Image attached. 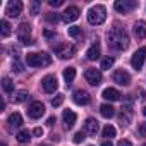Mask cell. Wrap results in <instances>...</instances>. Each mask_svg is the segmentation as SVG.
Segmentation results:
<instances>
[{"instance_id": "8992f818", "label": "cell", "mask_w": 146, "mask_h": 146, "mask_svg": "<svg viewBox=\"0 0 146 146\" xmlns=\"http://www.w3.org/2000/svg\"><path fill=\"white\" fill-rule=\"evenodd\" d=\"M144 58H146V46H141V48H137V50L134 52V55H132V58H131V65H132L136 70H139V69L143 67V64H144Z\"/></svg>"}, {"instance_id": "f35d334b", "label": "cell", "mask_w": 146, "mask_h": 146, "mask_svg": "<svg viewBox=\"0 0 146 146\" xmlns=\"http://www.w3.org/2000/svg\"><path fill=\"white\" fill-rule=\"evenodd\" d=\"M33 134H35V136H43V129H41V127H36V129L33 131Z\"/></svg>"}, {"instance_id": "30bf717a", "label": "cell", "mask_w": 146, "mask_h": 146, "mask_svg": "<svg viewBox=\"0 0 146 146\" xmlns=\"http://www.w3.org/2000/svg\"><path fill=\"white\" fill-rule=\"evenodd\" d=\"M21 12H23V2H19V0H11V2L7 4L5 14L9 17H17Z\"/></svg>"}, {"instance_id": "836d02e7", "label": "cell", "mask_w": 146, "mask_h": 146, "mask_svg": "<svg viewBox=\"0 0 146 146\" xmlns=\"http://www.w3.org/2000/svg\"><path fill=\"white\" fill-rule=\"evenodd\" d=\"M83 139H84V132H76V134H74V143L79 144Z\"/></svg>"}, {"instance_id": "f6af8a7d", "label": "cell", "mask_w": 146, "mask_h": 146, "mask_svg": "<svg viewBox=\"0 0 146 146\" xmlns=\"http://www.w3.org/2000/svg\"><path fill=\"white\" fill-rule=\"evenodd\" d=\"M2 146H5V144H2Z\"/></svg>"}, {"instance_id": "8d00e7d4", "label": "cell", "mask_w": 146, "mask_h": 146, "mask_svg": "<svg viewBox=\"0 0 146 146\" xmlns=\"http://www.w3.org/2000/svg\"><path fill=\"white\" fill-rule=\"evenodd\" d=\"M139 134H141L143 137H146V122L141 124V127H139Z\"/></svg>"}, {"instance_id": "52a82bcc", "label": "cell", "mask_w": 146, "mask_h": 146, "mask_svg": "<svg viewBox=\"0 0 146 146\" xmlns=\"http://www.w3.org/2000/svg\"><path fill=\"white\" fill-rule=\"evenodd\" d=\"M115 11L117 12H122V14H127L129 11H132L134 7H137V2L136 0H117L113 4Z\"/></svg>"}, {"instance_id": "277c9868", "label": "cell", "mask_w": 146, "mask_h": 146, "mask_svg": "<svg viewBox=\"0 0 146 146\" xmlns=\"http://www.w3.org/2000/svg\"><path fill=\"white\" fill-rule=\"evenodd\" d=\"M17 40L23 45H33V38H31V26L28 23H21L17 28Z\"/></svg>"}, {"instance_id": "ee69618b", "label": "cell", "mask_w": 146, "mask_h": 146, "mask_svg": "<svg viewBox=\"0 0 146 146\" xmlns=\"http://www.w3.org/2000/svg\"><path fill=\"white\" fill-rule=\"evenodd\" d=\"M143 146H146V143H144V144H143Z\"/></svg>"}, {"instance_id": "cb8c5ba5", "label": "cell", "mask_w": 146, "mask_h": 146, "mask_svg": "<svg viewBox=\"0 0 146 146\" xmlns=\"http://www.w3.org/2000/svg\"><path fill=\"white\" fill-rule=\"evenodd\" d=\"M9 124H11L12 127H21V125H23V117H21V113H17V112L11 113V115H9Z\"/></svg>"}, {"instance_id": "d590c367", "label": "cell", "mask_w": 146, "mask_h": 146, "mask_svg": "<svg viewBox=\"0 0 146 146\" xmlns=\"http://www.w3.org/2000/svg\"><path fill=\"white\" fill-rule=\"evenodd\" d=\"M12 67H14V69H12V70H16V72H21V70H23V65H21V64H19V62H17V60H16V62H14V65H12Z\"/></svg>"}, {"instance_id": "44dd1931", "label": "cell", "mask_w": 146, "mask_h": 146, "mask_svg": "<svg viewBox=\"0 0 146 146\" xmlns=\"http://www.w3.org/2000/svg\"><path fill=\"white\" fill-rule=\"evenodd\" d=\"M86 57H88L90 60H96V58L100 57V45H98V43L91 45V46L88 48V52H86Z\"/></svg>"}, {"instance_id": "d6a6232c", "label": "cell", "mask_w": 146, "mask_h": 146, "mask_svg": "<svg viewBox=\"0 0 146 146\" xmlns=\"http://www.w3.org/2000/svg\"><path fill=\"white\" fill-rule=\"evenodd\" d=\"M38 11H40V2H33V4H31V14L36 16Z\"/></svg>"}, {"instance_id": "d6986e66", "label": "cell", "mask_w": 146, "mask_h": 146, "mask_svg": "<svg viewBox=\"0 0 146 146\" xmlns=\"http://www.w3.org/2000/svg\"><path fill=\"white\" fill-rule=\"evenodd\" d=\"M119 122H120V125H129V122H131V108L129 107H122V113L119 115Z\"/></svg>"}, {"instance_id": "9c48e42d", "label": "cell", "mask_w": 146, "mask_h": 146, "mask_svg": "<svg viewBox=\"0 0 146 146\" xmlns=\"http://www.w3.org/2000/svg\"><path fill=\"white\" fill-rule=\"evenodd\" d=\"M112 79H113V83H117L119 86H127V84H131V76L127 74L125 70H122V69H119V70L113 72V74H112Z\"/></svg>"}, {"instance_id": "e0dca14e", "label": "cell", "mask_w": 146, "mask_h": 146, "mask_svg": "<svg viewBox=\"0 0 146 146\" xmlns=\"http://www.w3.org/2000/svg\"><path fill=\"white\" fill-rule=\"evenodd\" d=\"M102 96H103L105 100H108V102H119L122 95H120L117 90H113V88H107V90H103Z\"/></svg>"}, {"instance_id": "484cf974", "label": "cell", "mask_w": 146, "mask_h": 146, "mask_svg": "<svg viewBox=\"0 0 146 146\" xmlns=\"http://www.w3.org/2000/svg\"><path fill=\"white\" fill-rule=\"evenodd\" d=\"M2 88H4L5 93H9V95L12 93V95H14V83H12L9 78H4V79H2Z\"/></svg>"}, {"instance_id": "7402d4cb", "label": "cell", "mask_w": 146, "mask_h": 146, "mask_svg": "<svg viewBox=\"0 0 146 146\" xmlns=\"http://www.w3.org/2000/svg\"><path fill=\"white\" fill-rule=\"evenodd\" d=\"M100 113H102L105 119H110V117H113V115H115V108H113L112 105L105 103V105H102V107H100Z\"/></svg>"}, {"instance_id": "5b68a950", "label": "cell", "mask_w": 146, "mask_h": 146, "mask_svg": "<svg viewBox=\"0 0 146 146\" xmlns=\"http://www.w3.org/2000/svg\"><path fill=\"white\" fill-rule=\"evenodd\" d=\"M55 53L60 57V58H70L76 55V46L74 45H65V43H60L55 46Z\"/></svg>"}, {"instance_id": "2e32d148", "label": "cell", "mask_w": 146, "mask_h": 146, "mask_svg": "<svg viewBox=\"0 0 146 146\" xmlns=\"http://www.w3.org/2000/svg\"><path fill=\"white\" fill-rule=\"evenodd\" d=\"M132 31H134V36H136L137 40L146 38V21H137V23H134Z\"/></svg>"}, {"instance_id": "3957f363", "label": "cell", "mask_w": 146, "mask_h": 146, "mask_svg": "<svg viewBox=\"0 0 146 146\" xmlns=\"http://www.w3.org/2000/svg\"><path fill=\"white\" fill-rule=\"evenodd\" d=\"M107 19V9L103 5H95L88 11V23L93 24V26H98V24H103Z\"/></svg>"}, {"instance_id": "6da1fadb", "label": "cell", "mask_w": 146, "mask_h": 146, "mask_svg": "<svg viewBox=\"0 0 146 146\" xmlns=\"http://www.w3.org/2000/svg\"><path fill=\"white\" fill-rule=\"evenodd\" d=\"M108 46H112L113 50H125L129 46V35L125 33V29L115 26L110 33H108Z\"/></svg>"}, {"instance_id": "5bb4252c", "label": "cell", "mask_w": 146, "mask_h": 146, "mask_svg": "<svg viewBox=\"0 0 146 146\" xmlns=\"http://www.w3.org/2000/svg\"><path fill=\"white\" fill-rule=\"evenodd\" d=\"M72 100H74V103L76 105H88L90 103V95H88V91H84V90H78V91H74V95H72Z\"/></svg>"}, {"instance_id": "bcb514c9", "label": "cell", "mask_w": 146, "mask_h": 146, "mask_svg": "<svg viewBox=\"0 0 146 146\" xmlns=\"http://www.w3.org/2000/svg\"><path fill=\"white\" fill-rule=\"evenodd\" d=\"M41 146H45V144H41Z\"/></svg>"}, {"instance_id": "4fadbf2b", "label": "cell", "mask_w": 146, "mask_h": 146, "mask_svg": "<svg viewBox=\"0 0 146 146\" xmlns=\"http://www.w3.org/2000/svg\"><path fill=\"white\" fill-rule=\"evenodd\" d=\"M79 9L76 7V5H69L65 11H64V14H62V19L65 21V23H72V21H76L78 17H79Z\"/></svg>"}, {"instance_id": "74e56055", "label": "cell", "mask_w": 146, "mask_h": 146, "mask_svg": "<svg viewBox=\"0 0 146 146\" xmlns=\"http://www.w3.org/2000/svg\"><path fill=\"white\" fill-rule=\"evenodd\" d=\"M117 146H132V144H131V141L122 139V141H119V144H117Z\"/></svg>"}, {"instance_id": "9a60e30c", "label": "cell", "mask_w": 146, "mask_h": 146, "mask_svg": "<svg viewBox=\"0 0 146 146\" xmlns=\"http://www.w3.org/2000/svg\"><path fill=\"white\" fill-rule=\"evenodd\" d=\"M98 129H100V124L96 119H88L84 122V132L90 134V136H96L98 134Z\"/></svg>"}, {"instance_id": "ba28073f", "label": "cell", "mask_w": 146, "mask_h": 146, "mask_svg": "<svg viewBox=\"0 0 146 146\" xmlns=\"http://www.w3.org/2000/svg\"><path fill=\"white\" fill-rule=\"evenodd\" d=\"M84 78H86V81H88L91 86H98V84L102 83V72H100L98 69H86Z\"/></svg>"}, {"instance_id": "8fae6325", "label": "cell", "mask_w": 146, "mask_h": 146, "mask_svg": "<svg viewBox=\"0 0 146 146\" xmlns=\"http://www.w3.org/2000/svg\"><path fill=\"white\" fill-rule=\"evenodd\" d=\"M43 113H45V105L41 102H33L28 108V115L31 119H40Z\"/></svg>"}, {"instance_id": "ac0fdd59", "label": "cell", "mask_w": 146, "mask_h": 146, "mask_svg": "<svg viewBox=\"0 0 146 146\" xmlns=\"http://www.w3.org/2000/svg\"><path fill=\"white\" fill-rule=\"evenodd\" d=\"M62 119H64V124H65V127H72V125H74L76 124V113L74 112H72V110H64V113H62Z\"/></svg>"}, {"instance_id": "e575fe53", "label": "cell", "mask_w": 146, "mask_h": 146, "mask_svg": "<svg viewBox=\"0 0 146 146\" xmlns=\"http://www.w3.org/2000/svg\"><path fill=\"white\" fill-rule=\"evenodd\" d=\"M52 7H60V5H64V0H50L48 2Z\"/></svg>"}, {"instance_id": "7c38bea8", "label": "cell", "mask_w": 146, "mask_h": 146, "mask_svg": "<svg viewBox=\"0 0 146 146\" xmlns=\"http://www.w3.org/2000/svg\"><path fill=\"white\" fill-rule=\"evenodd\" d=\"M41 86L46 93H55L57 88H58V83H57V78L55 76H45L43 81H41Z\"/></svg>"}, {"instance_id": "b9f144b4", "label": "cell", "mask_w": 146, "mask_h": 146, "mask_svg": "<svg viewBox=\"0 0 146 146\" xmlns=\"http://www.w3.org/2000/svg\"><path fill=\"white\" fill-rule=\"evenodd\" d=\"M102 146H113V144H112V141H105V143H103Z\"/></svg>"}, {"instance_id": "60d3db41", "label": "cell", "mask_w": 146, "mask_h": 146, "mask_svg": "<svg viewBox=\"0 0 146 146\" xmlns=\"http://www.w3.org/2000/svg\"><path fill=\"white\" fill-rule=\"evenodd\" d=\"M46 124H48V125H53V124H55V117H48Z\"/></svg>"}, {"instance_id": "d4e9b609", "label": "cell", "mask_w": 146, "mask_h": 146, "mask_svg": "<svg viewBox=\"0 0 146 146\" xmlns=\"http://www.w3.org/2000/svg\"><path fill=\"white\" fill-rule=\"evenodd\" d=\"M0 33H2V36H4V38H7V36L12 33V29H11V24H9L5 19H2V21H0Z\"/></svg>"}, {"instance_id": "4316f807", "label": "cell", "mask_w": 146, "mask_h": 146, "mask_svg": "<svg viewBox=\"0 0 146 146\" xmlns=\"http://www.w3.org/2000/svg\"><path fill=\"white\" fill-rule=\"evenodd\" d=\"M115 134H117V131H115V127L113 125H105L103 127V137H107V139H112V137H115Z\"/></svg>"}, {"instance_id": "4dcf8cb0", "label": "cell", "mask_w": 146, "mask_h": 146, "mask_svg": "<svg viewBox=\"0 0 146 146\" xmlns=\"http://www.w3.org/2000/svg\"><path fill=\"white\" fill-rule=\"evenodd\" d=\"M113 57H107V58H103L102 60V69H110L112 65H113Z\"/></svg>"}, {"instance_id": "f546056e", "label": "cell", "mask_w": 146, "mask_h": 146, "mask_svg": "<svg viewBox=\"0 0 146 146\" xmlns=\"http://www.w3.org/2000/svg\"><path fill=\"white\" fill-rule=\"evenodd\" d=\"M45 19H46V21H48L50 24H57L60 17L57 16V12H55V14H53V12H50V14H46V16H45Z\"/></svg>"}, {"instance_id": "ab89813d", "label": "cell", "mask_w": 146, "mask_h": 146, "mask_svg": "<svg viewBox=\"0 0 146 146\" xmlns=\"http://www.w3.org/2000/svg\"><path fill=\"white\" fill-rule=\"evenodd\" d=\"M43 35H45L46 38H53V36H55V33H52V31H48V29H45V33H43Z\"/></svg>"}, {"instance_id": "1f68e13d", "label": "cell", "mask_w": 146, "mask_h": 146, "mask_svg": "<svg viewBox=\"0 0 146 146\" xmlns=\"http://www.w3.org/2000/svg\"><path fill=\"white\" fill-rule=\"evenodd\" d=\"M62 103H64V95H57V96L52 100V105H53V107H60Z\"/></svg>"}, {"instance_id": "83f0119b", "label": "cell", "mask_w": 146, "mask_h": 146, "mask_svg": "<svg viewBox=\"0 0 146 146\" xmlns=\"http://www.w3.org/2000/svg\"><path fill=\"white\" fill-rule=\"evenodd\" d=\"M16 137H17V141H19V143H28V141H29V137H31V134H29V131H28V129H23V131H19V132H17V136H16Z\"/></svg>"}, {"instance_id": "7bdbcfd3", "label": "cell", "mask_w": 146, "mask_h": 146, "mask_svg": "<svg viewBox=\"0 0 146 146\" xmlns=\"http://www.w3.org/2000/svg\"><path fill=\"white\" fill-rule=\"evenodd\" d=\"M143 115H146V107H144V108H143Z\"/></svg>"}, {"instance_id": "f1b7e54d", "label": "cell", "mask_w": 146, "mask_h": 146, "mask_svg": "<svg viewBox=\"0 0 146 146\" xmlns=\"http://www.w3.org/2000/svg\"><path fill=\"white\" fill-rule=\"evenodd\" d=\"M67 33H69V36H72V38H78V36L81 35V28H79V26H70V28L67 29Z\"/></svg>"}, {"instance_id": "ffe728a7", "label": "cell", "mask_w": 146, "mask_h": 146, "mask_svg": "<svg viewBox=\"0 0 146 146\" xmlns=\"http://www.w3.org/2000/svg\"><path fill=\"white\" fill-rule=\"evenodd\" d=\"M74 78H76V69H74V67H67V69H64V79H65L67 86L72 84Z\"/></svg>"}, {"instance_id": "7a4b0ae2", "label": "cell", "mask_w": 146, "mask_h": 146, "mask_svg": "<svg viewBox=\"0 0 146 146\" xmlns=\"http://www.w3.org/2000/svg\"><path fill=\"white\" fill-rule=\"evenodd\" d=\"M26 64L29 67H48L52 64V57L45 52L41 53H28L26 55Z\"/></svg>"}, {"instance_id": "603a6c76", "label": "cell", "mask_w": 146, "mask_h": 146, "mask_svg": "<svg viewBox=\"0 0 146 146\" xmlns=\"http://www.w3.org/2000/svg\"><path fill=\"white\" fill-rule=\"evenodd\" d=\"M28 98H29V93L28 91H16L12 95V102L14 103H24Z\"/></svg>"}]
</instances>
